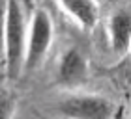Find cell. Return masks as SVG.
<instances>
[{
  "label": "cell",
  "mask_w": 131,
  "mask_h": 119,
  "mask_svg": "<svg viewBox=\"0 0 131 119\" xmlns=\"http://www.w3.org/2000/svg\"><path fill=\"white\" fill-rule=\"evenodd\" d=\"M28 19L26 8L21 2H6V26H4V69L9 80H19L25 67Z\"/></svg>",
  "instance_id": "6da1fadb"
},
{
  "label": "cell",
  "mask_w": 131,
  "mask_h": 119,
  "mask_svg": "<svg viewBox=\"0 0 131 119\" xmlns=\"http://www.w3.org/2000/svg\"><path fill=\"white\" fill-rule=\"evenodd\" d=\"M52 39H54V24H52L51 13L43 8H36L28 19L23 73H34L36 69L41 67V63L45 62L51 50Z\"/></svg>",
  "instance_id": "7a4b0ae2"
},
{
  "label": "cell",
  "mask_w": 131,
  "mask_h": 119,
  "mask_svg": "<svg viewBox=\"0 0 131 119\" xmlns=\"http://www.w3.org/2000/svg\"><path fill=\"white\" fill-rule=\"evenodd\" d=\"M56 112L64 119H112L116 104L96 93H69L56 104Z\"/></svg>",
  "instance_id": "3957f363"
},
{
  "label": "cell",
  "mask_w": 131,
  "mask_h": 119,
  "mask_svg": "<svg viewBox=\"0 0 131 119\" xmlns=\"http://www.w3.org/2000/svg\"><path fill=\"white\" fill-rule=\"evenodd\" d=\"M88 75H90V69H88V58L84 56V52L77 47L66 49L58 60L56 84L68 91H75L86 84Z\"/></svg>",
  "instance_id": "277c9868"
},
{
  "label": "cell",
  "mask_w": 131,
  "mask_h": 119,
  "mask_svg": "<svg viewBox=\"0 0 131 119\" xmlns=\"http://www.w3.org/2000/svg\"><path fill=\"white\" fill-rule=\"evenodd\" d=\"M107 37L111 50L116 58H124L131 45V13L129 9L120 8L112 11L107 19Z\"/></svg>",
  "instance_id": "5b68a950"
},
{
  "label": "cell",
  "mask_w": 131,
  "mask_h": 119,
  "mask_svg": "<svg viewBox=\"0 0 131 119\" xmlns=\"http://www.w3.org/2000/svg\"><path fill=\"white\" fill-rule=\"evenodd\" d=\"M56 6L82 30H94L99 22V4L94 0H62Z\"/></svg>",
  "instance_id": "8992f818"
},
{
  "label": "cell",
  "mask_w": 131,
  "mask_h": 119,
  "mask_svg": "<svg viewBox=\"0 0 131 119\" xmlns=\"http://www.w3.org/2000/svg\"><path fill=\"white\" fill-rule=\"evenodd\" d=\"M15 106V97L11 93H0V119H13Z\"/></svg>",
  "instance_id": "52a82bcc"
},
{
  "label": "cell",
  "mask_w": 131,
  "mask_h": 119,
  "mask_svg": "<svg viewBox=\"0 0 131 119\" xmlns=\"http://www.w3.org/2000/svg\"><path fill=\"white\" fill-rule=\"evenodd\" d=\"M4 26H6V2H0V62L4 56Z\"/></svg>",
  "instance_id": "ba28073f"
}]
</instances>
